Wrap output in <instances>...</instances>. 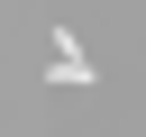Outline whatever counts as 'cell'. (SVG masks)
I'll use <instances>...</instances> for the list:
<instances>
[{"label": "cell", "instance_id": "1", "mask_svg": "<svg viewBox=\"0 0 146 137\" xmlns=\"http://www.w3.org/2000/svg\"><path fill=\"white\" fill-rule=\"evenodd\" d=\"M55 82H91V64H82V46H73V37H55Z\"/></svg>", "mask_w": 146, "mask_h": 137}]
</instances>
